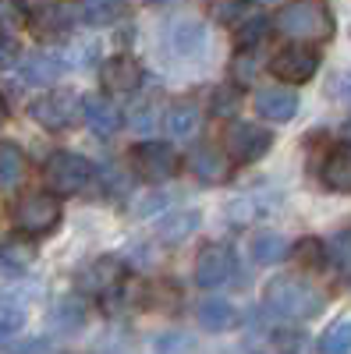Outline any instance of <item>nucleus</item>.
Instances as JSON below:
<instances>
[{
  "label": "nucleus",
  "mask_w": 351,
  "mask_h": 354,
  "mask_svg": "<svg viewBox=\"0 0 351 354\" xmlns=\"http://www.w3.org/2000/svg\"><path fill=\"white\" fill-rule=\"evenodd\" d=\"M18 4H21L25 11H36V8H43V4H46V0H18Z\"/></svg>",
  "instance_id": "obj_39"
},
{
  "label": "nucleus",
  "mask_w": 351,
  "mask_h": 354,
  "mask_svg": "<svg viewBox=\"0 0 351 354\" xmlns=\"http://www.w3.org/2000/svg\"><path fill=\"white\" fill-rule=\"evenodd\" d=\"M270 71H273L280 82H287V85H305V82L319 71V53L309 50V46H287V50H280V53L273 57Z\"/></svg>",
  "instance_id": "obj_8"
},
{
  "label": "nucleus",
  "mask_w": 351,
  "mask_h": 354,
  "mask_svg": "<svg viewBox=\"0 0 351 354\" xmlns=\"http://www.w3.org/2000/svg\"><path fill=\"white\" fill-rule=\"evenodd\" d=\"M255 110H259V117H267V121H291V117L298 113V93H291V85L259 88Z\"/></svg>",
  "instance_id": "obj_13"
},
{
  "label": "nucleus",
  "mask_w": 351,
  "mask_h": 354,
  "mask_svg": "<svg viewBox=\"0 0 351 354\" xmlns=\"http://www.w3.org/2000/svg\"><path fill=\"white\" fill-rule=\"evenodd\" d=\"M103 185H107V195H110V198H125V195L132 192V181H128L121 170H114V167H107Z\"/></svg>",
  "instance_id": "obj_33"
},
{
  "label": "nucleus",
  "mask_w": 351,
  "mask_h": 354,
  "mask_svg": "<svg viewBox=\"0 0 351 354\" xmlns=\"http://www.w3.org/2000/svg\"><path fill=\"white\" fill-rule=\"evenodd\" d=\"M125 15H128V0H85V8H82L85 25H93V28L114 25L117 18H125Z\"/></svg>",
  "instance_id": "obj_21"
},
{
  "label": "nucleus",
  "mask_w": 351,
  "mask_h": 354,
  "mask_svg": "<svg viewBox=\"0 0 351 354\" xmlns=\"http://www.w3.org/2000/svg\"><path fill=\"white\" fill-rule=\"evenodd\" d=\"M199 121H202V110L195 106V103H174L170 110H167V131L174 135V138H188L195 128H199Z\"/></svg>",
  "instance_id": "obj_23"
},
{
  "label": "nucleus",
  "mask_w": 351,
  "mask_h": 354,
  "mask_svg": "<svg viewBox=\"0 0 351 354\" xmlns=\"http://www.w3.org/2000/svg\"><path fill=\"white\" fill-rule=\"evenodd\" d=\"M249 252H252V262L273 266V262H280L287 255V241L280 238V234H273V230H259L252 238V245H249Z\"/></svg>",
  "instance_id": "obj_22"
},
{
  "label": "nucleus",
  "mask_w": 351,
  "mask_h": 354,
  "mask_svg": "<svg viewBox=\"0 0 351 354\" xmlns=\"http://www.w3.org/2000/svg\"><path fill=\"white\" fill-rule=\"evenodd\" d=\"M25 177V156L15 142H0V188H18Z\"/></svg>",
  "instance_id": "obj_24"
},
{
  "label": "nucleus",
  "mask_w": 351,
  "mask_h": 354,
  "mask_svg": "<svg viewBox=\"0 0 351 354\" xmlns=\"http://www.w3.org/2000/svg\"><path fill=\"white\" fill-rule=\"evenodd\" d=\"M327 262H337L341 270L351 273V234H348V230L337 234V238L327 245Z\"/></svg>",
  "instance_id": "obj_31"
},
{
  "label": "nucleus",
  "mask_w": 351,
  "mask_h": 354,
  "mask_svg": "<svg viewBox=\"0 0 351 354\" xmlns=\"http://www.w3.org/2000/svg\"><path fill=\"white\" fill-rule=\"evenodd\" d=\"M267 308L287 322H305L323 312V294L302 277H273L267 283Z\"/></svg>",
  "instance_id": "obj_1"
},
{
  "label": "nucleus",
  "mask_w": 351,
  "mask_h": 354,
  "mask_svg": "<svg viewBox=\"0 0 351 354\" xmlns=\"http://www.w3.org/2000/svg\"><path fill=\"white\" fill-rule=\"evenodd\" d=\"M291 255H295L298 266H305V270H323L327 266V245L316 241V238H302L295 248H287Z\"/></svg>",
  "instance_id": "obj_28"
},
{
  "label": "nucleus",
  "mask_w": 351,
  "mask_h": 354,
  "mask_svg": "<svg viewBox=\"0 0 351 354\" xmlns=\"http://www.w3.org/2000/svg\"><path fill=\"white\" fill-rule=\"evenodd\" d=\"M138 131H150L153 128V106H145V110H135V121H132Z\"/></svg>",
  "instance_id": "obj_38"
},
{
  "label": "nucleus",
  "mask_w": 351,
  "mask_h": 354,
  "mask_svg": "<svg viewBox=\"0 0 351 354\" xmlns=\"http://www.w3.org/2000/svg\"><path fill=\"white\" fill-rule=\"evenodd\" d=\"M82 322H85V301L78 298V294H71V298H61V301L50 308V326L61 330V333L82 330Z\"/></svg>",
  "instance_id": "obj_19"
},
{
  "label": "nucleus",
  "mask_w": 351,
  "mask_h": 354,
  "mask_svg": "<svg viewBox=\"0 0 351 354\" xmlns=\"http://www.w3.org/2000/svg\"><path fill=\"white\" fill-rule=\"evenodd\" d=\"M277 28H280L284 36H291V39H330L334 36V18H330L327 8L302 0V4L280 8Z\"/></svg>",
  "instance_id": "obj_2"
},
{
  "label": "nucleus",
  "mask_w": 351,
  "mask_h": 354,
  "mask_svg": "<svg viewBox=\"0 0 351 354\" xmlns=\"http://www.w3.org/2000/svg\"><path fill=\"white\" fill-rule=\"evenodd\" d=\"M121 283H125V262L114 259V255L96 259L89 270H82V277H78V290L93 294V298H107V294L117 290Z\"/></svg>",
  "instance_id": "obj_11"
},
{
  "label": "nucleus",
  "mask_w": 351,
  "mask_h": 354,
  "mask_svg": "<svg viewBox=\"0 0 351 354\" xmlns=\"http://www.w3.org/2000/svg\"><path fill=\"white\" fill-rule=\"evenodd\" d=\"M4 117H8V106H4V100H0V124H4Z\"/></svg>",
  "instance_id": "obj_41"
},
{
  "label": "nucleus",
  "mask_w": 351,
  "mask_h": 354,
  "mask_svg": "<svg viewBox=\"0 0 351 354\" xmlns=\"http://www.w3.org/2000/svg\"><path fill=\"white\" fill-rule=\"evenodd\" d=\"M142 64L135 61V57L128 53H117L110 57V61L100 68V85L107 88L110 96H128V93H138V85H142Z\"/></svg>",
  "instance_id": "obj_10"
},
{
  "label": "nucleus",
  "mask_w": 351,
  "mask_h": 354,
  "mask_svg": "<svg viewBox=\"0 0 351 354\" xmlns=\"http://www.w3.org/2000/svg\"><path fill=\"white\" fill-rule=\"evenodd\" d=\"M323 181L334 192L351 195V145H337L323 163Z\"/></svg>",
  "instance_id": "obj_17"
},
{
  "label": "nucleus",
  "mask_w": 351,
  "mask_h": 354,
  "mask_svg": "<svg viewBox=\"0 0 351 354\" xmlns=\"http://www.w3.org/2000/svg\"><path fill=\"white\" fill-rule=\"evenodd\" d=\"M78 96L68 93V88H53V93H43L39 100H33V106H28V117L46 128V131H68L75 121H78Z\"/></svg>",
  "instance_id": "obj_5"
},
{
  "label": "nucleus",
  "mask_w": 351,
  "mask_h": 354,
  "mask_svg": "<svg viewBox=\"0 0 351 354\" xmlns=\"http://www.w3.org/2000/svg\"><path fill=\"white\" fill-rule=\"evenodd\" d=\"M61 223V198L53 192H33L15 205V227L25 238H43Z\"/></svg>",
  "instance_id": "obj_3"
},
{
  "label": "nucleus",
  "mask_w": 351,
  "mask_h": 354,
  "mask_svg": "<svg viewBox=\"0 0 351 354\" xmlns=\"http://www.w3.org/2000/svg\"><path fill=\"white\" fill-rule=\"evenodd\" d=\"M341 85H344V93H341V96H344V100H351V75H344V78H341Z\"/></svg>",
  "instance_id": "obj_40"
},
{
  "label": "nucleus",
  "mask_w": 351,
  "mask_h": 354,
  "mask_svg": "<svg viewBox=\"0 0 351 354\" xmlns=\"http://www.w3.org/2000/svg\"><path fill=\"white\" fill-rule=\"evenodd\" d=\"M344 138H348V145H351V124H348V128H344Z\"/></svg>",
  "instance_id": "obj_42"
},
{
  "label": "nucleus",
  "mask_w": 351,
  "mask_h": 354,
  "mask_svg": "<svg viewBox=\"0 0 351 354\" xmlns=\"http://www.w3.org/2000/svg\"><path fill=\"white\" fill-rule=\"evenodd\" d=\"M224 145H227V156L234 163H255L273 149V135L252 121H234L224 131Z\"/></svg>",
  "instance_id": "obj_7"
},
{
  "label": "nucleus",
  "mask_w": 351,
  "mask_h": 354,
  "mask_svg": "<svg viewBox=\"0 0 351 354\" xmlns=\"http://www.w3.org/2000/svg\"><path fill=\"white\" fill-rule=\"evenodd\" d=\"M163 53L170 57H192L206 46V28L195 18H174L163 25Z\"/></svg>",
  "instance_id": "obj_9"
},
{
  "label": "nucleus",
  "mask_w": 351,
  "mask_h": 354,
  "mask_svg": "<svg viewBox=\"0 0 351 354\" xmlns=\"http://www.w3.org/2000/svg\"><path fill=\"white\" fill-rule=\"evenodd\" d=\"M71 11L68 8H57V4H43L36 8V18H33V28L43 36V39H61L71 32Z\"/></svg>",
  "instance_id": "obj_16"
},
{
  "label": "nucleus",
  "mask_w": 351,
  "mask_h": 354,
  "mask_svg": "<svg viewBox=\"0 0 351 354\" xmlns=\"http://www.w3.org/2000/svg\"><path fill=\"white\" fill-rule=\"evenodd\" d=\"M82 113H85L89 131H96L100 138H110V135H117V128H121V110H117V103H110L107 96L85 100L82 103Z\"/></svg>",
  "instance_id": "obj_14"
},
{
  "label": "nucleus",
  "mask_w": 351,
  "mask_h": 354,
  "mask_svg": "<svg viewBox=\"0 0 351 354\" xmlns=\"http://www.w3.org/2000/svg\"><path fill=\"white\" fill-rule=\"evenodd\" d=\"M267 28H270L267 18H252V21H245V25L238 28V46H259L262 36H267Z\"/></svg>",
  "instance_id": "obj_32"
},
{
  "label": "nucleus",
  "mask_w": 351,
  "mask_h": 354,
  "mask_svg": "<svg viewBox=\"0 0 351 354\" xmlns=\"http://www.w3.org/2000/svg\"><path fill=\"white\" fill-rule=\"evenodd\" d=\"M28 262H33V252H28L25 245H18V241L0 245V266H4V270H11V273H21Z\"/></svg>",
  "instance_id": "obj_29"
},
{
  "label": "nucleus",
  "mask_w": 351,
  "mask_h": 354,
  "mask_svg": "<svg viewBox=\"0 0 351 354\" xmlns=\"http://www.w3.org/2000/svg\"><path fill=\"white\" fill-rule=\"evenodd\" d=\"M153 4H170V0H153Z\"/></svg>",
  "instance_id": "obj_43"
},
{
  "label": "nucleus",
  "mask_w": 351,
  "mask_h": 354,
  "mask_svg": "<svg viewBox=\"0 0 351 354\" xmlns=\"http://www.w3.org/2000/svg\"><path fill=\"white\" fill-rule=\"evenodd\" d=\"M64 68H68V64H64L61 53H33V57L21 64V78H25V82H36V85H46V82H53L57 75H61Z\"/></svg>",
  "instance_id": "obj_18"
},
{
  "label": "nucleus",
  "mask_w": 351,
  "mask_h": 354,
  "mask_svg": "<svg viewBox=\"0 0 351 354\" xmlns=\"http://www.w3.org/2000/svg\"><path fill=\"white\" fill-rule=\"evenodd\" d=\"M319 354H351V315L330 322L319 337Z\"/></svg>",
  "instance_id": "obj_25"
},
{
  "label": "nucleus",
  "mask_w": 351,
  "mask_h": 354,
  "mask_svg": "<svg viewBox=\"0 0 351 354\" xmlns=\"http://www.w3.org/2000/svg\"><path fill=\"white\" fill-rule=\"evenodd\" d=\"M132 163H135L138 177H145V181H153V185L170 181V177H178V170H181L178 149L167 145V142H142V145H135Z\"/></svg>",
  "instance_id": "obj_6"
},
{
  "label": "nucleus",
  "mask_w": 351,
  "mask_h": 354,
  "mask_svg": "<svg viewBox=\"0 0 351 354\" xmlns=\"http://www.w3.org/2000/svg\"><path fill=\"white\" fill-rule=\"evenodd\" d=\"M188 167H192V174L199 177V181H206V185H217V181L227 177V156H220L217 149H206V145L192 153Z\"/></svg>",
  "instance_id": "obj_20"
},
{
  "label": "nucleus",
  "mask_w": 351,
  "mask_h": 354,
  "mask_svg": "<svg viewBox=\"0 0 351 354\" xmlns=\"http://www.w3.org/2000/svg\"><path fill=\"white\" fill-rule=\"evenodd\" d=\"M245 8H249L245 0H231V4H220V21H234V18H238Z\"/></svg>",
  "instance_id": "obj_37"
},
{
  "label": "nucleus",
  "mask_w": 351,
  "mask_h": 354,
  "mask_svg": "<svg viewBox=\"0 0 351 354\" xmlns=\"http://www.w3.org/2000/svg\"><path fill=\"white\" fill-rule=\"evenodd\" d=\"M199 326L206 333H227L238 326V308L224 298H210L199 305Z\"/></svg>",
  "instance_id": "obj_15"
},
{
  "label": "nucleus",
  "mask_w": 351,
  "mask_h": 354,
  "mask_svg": "<svg viewBox=\"0 0 351 354\" xmlns=\"http://www.w3.org/2000/svg\"><path fill=\"white\" fill-rule=\"evenodd\" d=\"M15 61H18V43L8 32H0V68H8Z\"/></svg>",
  "instance_id": "obj_36"
},
{
  "label": "nucleus",
  "mask_w": 351,
  "mask_h": 354,
  "mask_svg": "<svg viewBox=\"0 0 351 354\" xmlns=\"http://www.w3.org/2000/svg\"><path fill=\"white\" fill-rule=\"evenodd\" d=\"M238 103H242L238 88H220V93H217V103H213V110H217L220 117H227V113L238 110Z\"/></svg>",
  "instance_id": "obj_34"
},
{
  "label": "nucleus",
  "mask_w": 351,
  "mask_h": 354,
  "mask_svg": "<svg viewBox=\"0 0 351 354\" xmlns=\"http://www.w3.org/2000/svg\"><path fill=\"white\" fill-rule=\"evenodd\" d=\"M234 270V252L220 241L206 245L199 255H195V283L199 287H220Z\"/></svg>",
  "instance_id": "obj_12"
},
{
  "label": "nucleus",
  "mask_w": 351,
  "mask_h": 354,
  "mask_svg": "<svg viewBox=\"0 0 351 354\" xmlns=\"http://www.w3.org/2000/svg\"><path fill=\"white\" fill-rule=\"evenodd\" d=\"M43 181L46 188L61 198V195H78L85 185L93 181V163L78 156V153H53L43 167Z\"/></svg>",
  "instance_id": "obj_4"
},
{
  "label": "nucleus",
  "mask_w": 351,
  "mask_h": 354,
  "mask_svg": "<svg viewBox=\"0 0 351 354\" xmlns=\"http://www.w3.org/2000/svg\"><path fill=\"white\" fill-rule=\"evenodd\" d=\"M21 322H25L21 305H0V344H4L8 337H15L21 330Z\"/></svg>",
  "instance_id": "obj_30"
},
{
  "label": "nucleus",
  "mask_w": 351,
  "mask_h": 354,
  "mask_svg": "<svg viewBox=\"0 0 351 354\" xmlns=\"http://www.w3.org/2000/svg\"><path fill=\"white\" fill-rule=\"evenodd\" d=\"M195 227H199V213H192V209L174 213L170 220H163L160 238H163L167 245H178V241H185V238H188V234H195Z\"/></svg>",
  "instance_id": "obj_27"
},
{
  "label": "nucleus",
  "mask_w": 351,
  "mask_h": 354,
  "mask_svg": "<svg viewBox=\"0 0 351 354\" xmlns=\"http://www.w3.org/2000/svg\"><path fill=\"white\" fill-rule=\"evenodd\" d=\"M262 354H309V340L295 330H277L262 340Z\"/></svg>",
  "instance_id": "obj_26"
},
{
  "label": "nucleus",
  "mask_w": 351,
  "mask_h": 354,
  "mask_svg": "<svg viewBox=\"0 0 351 354\" xmlns=\"http://www.w3.org/2000/svg\"><path fill=\"white\" fill-rule=\"evenodd\" d=\"M18 21H21V15L15 8V0H0V32H11Z\"/></svg>",
  "instance_id": "obj_35"
}]
</instances>
